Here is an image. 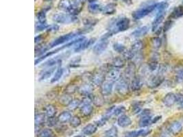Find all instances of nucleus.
I'll use <instances>...</instances> for the list:
<instances>
[{"label":"nucleus","mask_w":183,"mask_h":137,"mask_svg":"<svg viewBox=\"0 0 183 137\" xmlns=\"http://www.w3.org/2000/svg\"><path fill=\"white\" fill-rule=\"evenodd\" d=\"M130 21L127 17H121L119 19H113L109 23L108 32L113 35L119 32L128 30L130 28Z\"/></svg>","instance_id":"obj_1"},{"label":"nucleus","mask_w":183,"mask_h":137,"mask_svg":"<svg viewBox=\"0 0 183 137\" xmlns=\"http://www.w3.org/2000/svg\"><path fill=\"white\" fill-rule=\"evenodd\" d=\"M80 33L78 30L77 32H70V33H67L64 35L60 36V37L56 38L55 40H53L50 44L48 45L49 49L56 48V47L61 45L63 44H65V43H69L74 39L78 37H80Z\"/></svg>","instance_id":"obj_2"},{"label":"nucleus","mask_w":183,"mask_h":137,"mask_svg":"<svg viewBox=\"0 0 183 137\" xmlns=\"http://www.w3.org/2000/svg\"><path fill=\"white\" fill-rule=\"evenodd\" d=\"M112 36L113 35L111 34L110 32H108L107 33L104 34L101 37V38L99 39V41L93 46V52L95 55L99 56L102 54V53L106 51L109 44V39L110 37H112Z\"/></svg>","instance_id":"obj_3"},{"label":"nucleus","mask_w":183,"mask_h":137,"mask_svg":"<svg viewBox=\"0 0 183 137\" xmlns=\"http://www.w3.org/2000/svg\"><path fill=\"white\" fill-rule=\"evenodd\" d=\"M54 22L60 24H71L78 21V17L69 13H56L52 17Z\"/></svg>","instance_id":"obj_4"},{"label":"nucleus","mask_w":183,"mask_h":137,"mask_svg":"<svg viewBox=\"0 0 183 137\" xmlns=\"http://www.w3.org/2000/svg\"><path fill=\"white\" fill-rule=\"evenodd\" d=\"M158 3H153V4L146 6L143 8L138 9L132 13V17L135 20H139L142 18L148 15L150 13H151L154 10H156Z\"/></svg>","instance_id":"obj_5"},{"label":"nucleus","mask_w":183,"mask_h":137,"mask_svg":"<svg viewBox=\"0 0 183 137\" xmlns=\"http://www.w3.org/2000/svg\"><path fill=\"white\" fill-rule=\"evenodd\" d=\"M130 84L126 79L121 78L118 80L115 85V91L120 95H125L129 92Z\"/></svg>","instance_id":"obj_6"},{"label":"nucleus","mask_w":183,"mask_h":137,"mask_svg":"<svg viewBox=\"0 0 183 137\" xmlns=\"http://www.w3.org/2000/svg\"><path fill=\"white\" fill-rule=\"evenodd\" d=\"M94 42H95L94 38L91 39L85 38L84 40L78 43L77 44L74 45V51L75 52H80L82 51H84V50L88 49L89 47L92 45V44L94 43Z\"/></svg>","instance_id":"obj_7"},{"label":"nucleus","mask_w":183,"mask_h":137,"mask_svg":"<svg viewBox=\"0 0 183 137\" xmlns=\"http://www.w3.org/2000/svg\"><path fill=\"white\" fill-rule=\"evenodd\" d=\"M120 75H121V71L119 68L113 67L108 71L106 75V80L115 82L119 80Z\"/></svg>","instance_id":"obj_8"},{"label":"nucleus","mask_w":183,"mask_h":137,"mask_svg":"<svg viewBox=\"0 0 183 137\" xmlns=\"http://www.w3.org/2000/svg\"><path fill=\"white\" fill-rule=\"evenodd\" d=\"M164 81V78L161 75H153L150 77L148 81V86L150 88L154 89L159 86Z\"/></svg>","instance_id":"obj_9"},{"label":"nucleus","mask_w":183,"mask_h":137,"mask_svg":"<svg viewBox=\"0 0 183 137\" xmlns=\"http://www.w3.org/2000/svg\"><path fill=\"white\" fill-rule=\"evenodd\" d=\"M114 83L109 80H106L103 83L101 87V93L103 96H109L112 93L114 88Z\"/></svg>","instance_id":"obj_10"},{"label":"nucleus","mask_w":183,"mask_h":137,"mask_svg":"<svg viewBox=\"0 0 183 137\" xmlns=\"http://www.w3.org/2000/svg\"><path fill=\"white\" fill-rule=\"evenodd\" d=\"M163 104L167 107H171L174 106L175 103H177V96L176 94L173 93H169L163 97Z\"/></svg>","instance_id":"obj_11"},{"label":"nucleus","mask_w":183,"mask_h":137,"mask_svg":"<svg viewBox=\"0 0 183 137\" xmlns=\"http://www.w3.org/2000/svg\"><path fill=\"white\" fill-rule=\"evenodd\" d=\"M55 69H56V67H49L48 68V69L43 70L42 72H41L40 75L38 78V80L39 82H43L52 76V75H53L55 73Z\"/></svg>","instance_id":"obj_12"},{"label":"nucleus","mask_w":183,"mask_h":137,"mask_svg":"<svg viewBox=\"0 0 183 137\" xmlns=\"http://www.w3.org/2000/svg\"><path fill=\"white\" fill-rule=\"evenodd\" d=\"M143 86V80L141 77L135 76L132 79L130 84V89L132 91H138Z\"/></svg>","instance_id":"obj_13"},{"label":"nucleus","mask_w":183,"mask_h":137,"mask_svg":"<svg viewBox=\"0 0 183 137\" xmlns=\"http://www.w3.org/2000/svg\"><path fill=\"white\" fill-rule=\"evenodd\" d=\"M105 74H104V71H102L93 75L91 80L95 85L101 86L103 83L105 82Z\"/></svg>","instance_id":"obj_14"},{"label":"nucleus","mask_w":183,"mask_h":137,"mask_svg":"<svg viewBox=\"0 0 183 137\" xmlns=\"http://www.w3.org/2000/svg\"><path fill=\"white\" fill-rule=\"evenodd\" d=\"M93 86L89 83H85L78 89V91L83 96H91L93 91Z\"/></svg>","instance_id":"obj_15"},{"label":"nucleus","mask_w":183,"mask_h":137,"mask_svg":"<svg viewBox=\"0 0 183 137\" xmlns=\"http://www.w3.org/2000/svg\"><path fill=\"white\" fill-rule=\"evenodd\" d=\"M80 113L82 115L85 117H89L93 113V107L91 105V104L88 103H82L80 106Z\"/></svg>","instance_id":"obj_16"},{"label":"nucleus","mask_w":183,"mask_h":137,"mask_svg":"<svg viewBox=\"0 0 183 137\" xmlns=\"http://www.w3.org/2000/svg\"><path fill=\"white\" fill-rule=\"evenodd\" d=\"M182 129V124L178 121H174L170 125L168 128V130L173 135H177Z\"/></svg>","instance_id":"obj_17"},{"label":"nucleus","mask_w":183,"mask_h":137,"mask_svg":"<svg viewBox=\"0 0 183 137\" xmlns=\"http://www.w3.org/2000/svg\"><path fill=\"white\" fill-rule=\"evenodd\" d=\"M117 124L121 128H127L132 124V120L128 115L121 114L117 119Z\"/></svg>","instance_id":"obj_18"},{"label":"nucleus","mask_w":183,"mask_h":137,"mask_svg":"<svg viewBox=\"0 0 183 137\" xmlns=\"http://www.w3.org/2000/svg\"><path fill=\"white\" fill-rule=\"evenodd\" d=\"M149 32V28L148 26H143L136 29L131 33V37L134 38H139L144 37Z\"/></svg>","instance_id":"obj_19"},{"label":"nucleus","mask_w":183,"mask_h":137,"mask_svg":"<svg viewBox=\"0 0 183 137\" xmlns=\"http://www.w3.org/2000/svg\"><path fill=\"white\" fill-rule=\"evenodd\" d=\"M165 17V13H158L154 19L152 25V32H156L159 28L160 23L163 22Z\"/></svg>","instance_id":"obj_20"},{"label":"nucleus","mask_w":183,"mask_h":137,"mask_svg":"<svg viewBox=\"0 0 183 137\" xmlns=\"http://www.w3.org/2000/svg\"><path fill=\"white\" fill-rule=\"evenodd\" d=\"M72 7L71 0H60L58 3V8L59 10L69 13Z\"/></svg>","instance_id":"obj_21"},{"label":"nucleus","mask_w":183,"mask_h":137,"mask_svg":"<svg viewBox=\"0 0 183 137\" xmlns=\"http://www.w3.org/2000/svg\"><path fill=\"white\" fill-rule=\"evenodd\" d=\"M98 127L97 125L93 124H89L87 125L85 127L82 129V134L84 136H91L96 132Z\"/></svg>","instance_id":"obj_22"},{"label":"nucleus","mask_w":183,"mask_h":137,"mask_svg":"<svg viewBox=\"0 0 183 137\" xmlns=\"http://www.w3.org/2000/svg\"><path fill=\"white\" fill-rule=\"evenodd\" d=\"M116 12V4L113 3H109V4L106 5L105 6L102 7V13L106 15H111L113 14Z\"/></svg>","instance_id":"obj_23"},{"label":"nucleus","mask_w":183,"mask_h":137,"mask_svg":"<svg viewBox=\"0 0 183 137\" xmlns=\"http://www.w3.org/2000/svg\"><path fill=\"white\" fill-rule=\"evenodd\" d=\"M72 118L71 114L68 111H64L62 113H60L58 117V121L60 124H66L69 122Z\"/></svg>","instance_id":"obj_24"},{"label":"nucleus","mask_w":183,"mask_h":137,"mask_svg":"<svg viewBox=\"0 0 183 137\" xmlns=\"http://www.w3.org/2000/svg\"><path fill=\"white\" fill-rule=\"evenodd\" d=\"M136 66L134 63H131L128 64L126 68L125 69V75L126 78H133L135 76Z\"/></svg>","instance_id":"obj_25"},{"label":"nucleus","mask_w":183,"mask_h":137,"mask_svg":"<svg viewBox=\"0 0 183 137\" xmlns=\"http://www.w3.org/2000/svg\"><path fill=\"white\" fill-rule=\"evenodd\" d=\"M88 10L89 13H91L92 14H97L99 12H102V7L97 2H91L89 3Z\"/></svg>","instance_id":"obj_26"},{"label":"nucleus","mask_w":183,"mask_h":137,"mask_svg":"<svg viewBox=\"0 0 183 137\" xmlns=\"http://www.w3.org/2000/svg\"><path fill=\"white\" fill-rule=\"evenodd\" d=\"M64 74V68L59 65L58 67H57L56 70L55 71L54 74H53V77L51 78V83H55L56 82L59 81L61 78H62L63 75Z\"/></svg>","instance_id":"obj_27"},{"label":"nucleus","mask_w":183,"mask_h":137,"mask_svg":"<svg viewBox=\"0 0 183 137\" xmlns=\"http://www.w3.org/2000/svg\"><path fill=\"white\" fill-rule=\"evenodd\" d=\"M57 113V110L56 107L52 105V104H49V105L46 106L45 108V114L46 117L48 118H53L55 117Z\"/></svg>","instance_id":"obj_28"},{"label":"nucleus","mask_w":183,"mask_h":137,"mask_svg":"<svg viewBox=\"0 0 183 137\" xmlns=\"http://www.w3.org/2000/svg\"><path fill=\"white\" fill-rule=\"evenodd\" d=\"M125 59L124 58H122L121 57H115L112 60V63H111V66L112 67L114 68H123L125 64Z\"/></svg>","instance_id":"obj_29"},{"label":"nucleus","mask_w":183,"mask_h":137,"mask_svg":"<svg viewBox=\"0 0 183 137\" xmlns=\"http://www.w3.org/2000/svg\"><path fill=\"white\" fill-rule=\"evenodd\" d=\"M59 103L62 105L64 106H69L71 102L73 101L72 97L71 96V95L67 94V93H64V94L62 95L58 99Z\"/></svg>","instance_id":"obj_30"},{"label":"nucleus","mask_w":183,"mask_h":137,"mask_svg":"<svg viewBox=\"0 0 183 137\" xmlns=\"http://www.w3.org/2000/svg\"><path fill=\"white\" fill-rule=\"evenodd\" d=\"M46 115L44 113H38L35 115V125L36 128H40L45 122Z\"/></svg>","instance_id":"obj_31"},{"label":"nucleus","mask_w":183,"mask_h":137,"mask_svg":"<svg viewBox=\"0 0 183 137\" xmlns=\"http://www.w3.org/2000/svg\"><path fill=\"white\" fill-rule=\"evenodd\" d=\"M49 9L50 10V8H48V9L44 8L41 10V11H39L37 14V19L38 23H46L47 22V14L46 13L48 11Z\"/></svg>","instance_id":"obj_32"},{"label":"nucleus","mask_w":183,"mask_h":137,"mask_svg":"<svg viewBox=\"0 0 183 137\" xmlns=\"http://www.w3.org/2000/svg\"><path fill=\"white\" fill-rule=\"evenodd\" d=\"M183 16V6H179L175 8L170 14V17L172 19H176Z\"/></svg>","instance_id":"obj_33"},{"label":"nucleus","mask_w":183,"mask_h":137,"mask_svg":"<svg viewBox=\"0 0 183 137\" xmlns=\"http://www.w3.org/2000/svg\"><path fill=\"white\" fill-rule=\"evenodd\" d=\"M152 121V118L150 115H149V116L142 117H141V119H140L139 125L141 128H145L151 124Z\"/></svg>","instance_id":"obj_34"},{"label":"nucleus","mask_w":183,"mask_h":137,"mask_svg":"<svg viewBox=\"0 0 183 137\" xmlns=\"http://www.w3.org/2000/svg\"><path fill=\"white\" fill-rule=\"evenodd\" d=\"M159 68V63H158V59L155 56L152 57L151 60L148 63V69L150 71H155Z\"/></svg>","instance_id":"obj_35"},{"label":"nucleus","mask_w":183,"mask_h":137,"mask_svg":"<svg viewBox=\"0 0 183 137\" xmlns=\"http://www.w3.org/2000/svg\"><path fill=\"white\" fill-rule=\"evenodd\" d=\"M143 48V43L141 41H137L135 42L131 46V50L136 54L139 53Z\"/></svg>","instance_id":"obj_36"},{"label":"nucleus","mask_w":183,"mask_h":137,"mask_svg":"<svg viewBox=\"0 0 183 137\" xmlns=\"http://www.w3.org/2000/svg\"><path fill=\"white\" fill-rule=\"evenodd\" d=\"M113 49L114 52L119 53H122V54L126 51V48H125V46L120 43H114L113 45Z\"/></svg>","instance_id":"obj_37"},{"label":"nucleus","mask_w":183,"mask_h":137,"mask_svg":"<svg viewBox=\"0 0 183 137\" xmlns=\"http://www.w3.org/2000/svg\"><path fill=\"white\" fill-rule=\"evenodd\" d=\"M105 137H118V129L115 126H113L104 133Z\"/></svg>","instance_id":"obj_38"},{"label":"nucleus","mask_w":183,"mask_h":137,"mask_svg":"<svg viewBox=\"0 0 183 137\" xmlns=\"http://www.w3.org/2000/svg\"><path fill=\"white\" fill-rule=\"evenodd\" d=\"M53 135V132L51 129L46 128L41 129L37 134L38 137H52Z\"/></svg>","instance_id":"obj_39"},{"label":"nucleus","mask_w":183,"mask_h":137,"mask_svg":"<svg viewBox=\"0 0 183 137\" xmlns=\"http://www.w3.org/2000/svg\"><path fill=\"white\" fill-rule=\"evenodd\" d=\"M86 0H71L72 8L79 10V11H81L82 6H83Z\"/></svg>","instance_id":"obj_40"},{"label":"nucleus","mask_w":183,"mask_h":137,"mask_svg":"<svg viewBox=\"0 0 183 137\" xmlns=\"http://www.w3.org/2000/svg\"><path fill=\"white\" fill-rule=\"evenodd\" d=\"M81 123H82V121L80 119V118L78 116L72 117L71 121H69L70 125L71 126V127L74 128L79 127V126L81 125Z\"/></svg>","instance_id":"obj_41"},{"label":"nucleus","mask_w":183,"mask_h":137,"mask_svg":"<svg viewBox=\"0 0 183 137\" xmlns=\"http://www.w3.org/2000/svg\"><path fill=\"white\" fill-rule=\"evenodd\" d=\"M151 43L153 48L156 49H159L161 45H162V40H161L160 38L157 37L152 38L151 40Z\"/></svg>","instance_id":"obj_42"},{"label":"nucleus","mask_w":183,"mask_h":137,"mask_svg":"<svg viewBox=\"0 0 183 137\" xmlns=\"http://www.w3.org/2000/svg\"><path fill=\"white\" fill-rule=\"evenodd\" d=\"M143 131L144 129H139V130H135V131H131L126 133L125 135V137H139V136H141Z\"/></svg>","instance_id":"obj_43"},{"label":"nucleus","mask_w":183,"mask_h":137,"mask_svg":"<svg viewBox=\"0 0 183 137\" xmlns=\"http://www.w3.org/2000/svg\"><path fill=\"white\" fill-rule=\"evenodd\" d=\"M135 56H136V53L132 52L131 49H129V50L126 49V51L123 53L124 58L126 60H130L134 59Z\"/></svg>","instance_id":"obj_44"},{"label":"nucleus","mask_w":183,"mask_h":137,"mask_svg":"<svg viewBox=\"0 0 183 137\" xmlns=\"http://www.w3.org/2000/svg\"><path fill=\"white\" fill-rule=\"evenodd\" d=\"M49 25H48L46 23H36L35 26V30L37 32H40L44 30H47L49 28Z\"/></svg>","instance_id":"obj_45"},{"label":"nucleus","mask_w":183,"mask_h":137,"mask_svg":"<svg viewBox=\"0 0 183 137\" xmlns=\"http://www.w3.org/2000/svg\"><path fill=\"white\" fill-rule=\"evenodd\" d=\"M132 111L135 114H139L141 112L142 103L140 102H137L132 104Z\"/></svg>","instance_id":"obj_46"},{"label":"nucleus","mask_w":183,"mask_h":137,"mask_svg":"<svg viewBox=\"0 0 183 137\" xmlns=\"http://www.w3.org/2000/svg\"><path fill=\"white\" fill-rule=\"evenodd\" d=\"M81 61V58L80 56H75L73 58H71L69 62V65L71 67H78Z\"/></svg>","instance_id":"obj_47"},{"label":"nucleus","mask_w":183,"mask_h":137,"mask_svg":"<svg viewBox=\"0 0 183 137\" xmlns=\"http://www.w3.org/2000/svg\"><path fill=\"white\" fill-rule=\"evenodd\" d=\"M168 7V3L163 2L160 3H158V6L156 7V10H157V14L158 13H165V10Z\"/></svg>","instance_id":"obj_48"},{"label":"nucleus","mask_w":183,"mask_h":137,"mask_svg":"<svg viewBox=\"0 0 183 137\" xmlns=\"http://www.w3.org/2000/svg\"><path fill=\"white\" fill-rule=\"evenodd\" d=\"M80 104H81V101L79 100L78 99H73L72 102H71V104L69 105V109L70 110H75L77 108H80Z\"/></svg>","instance_id":"obj_49"},{"label":"nucleus","mask_w":183,"mask_h":137,"mask_svg":"<svg viewBox=\"0 0 183 137\" xmlns=\"http://www.w3.org/2000/svg\"><path fill=\"white\" fill-rule=\"evenodd\" d=\"M125 108L124 106H116L114 112V116H120V115L123 114L125 112Z\"/></svg>","instance_id":"obj_50"},{"label":"nucleus","mask_w":183,"mask_h":137,"mask_svg":"<svg viewBox=\"0 0 183 137\" xmlns=\"http://www.w3.org/2000/svg\"><path fill=\"white\" fill-rule=\"evenodd\" d=\"M77 89H78L77 86L75 84H69L67 85V86L65 88V93L71 95L73 94V93H76Z\"/></svg>","instance_id":"obj_51"},{"label":"nucleus","mask_w":183,"mask_h":137,"mask_svg":"<svg viewBox=\"0 0 183 137\" xmlns=\"http://www.w3.org/2000/svg\"><path fill=\"white\" fill-rule=\"evenodd\" d=\"M92 102L93 103H94V104L97 106H102L104 104V100L102 98V97H98V96H95L93 97L92 98Z\"/></svg>","instance_id":"obj_52"},{"label":"nucleus","mask_w":183,"mask_h":137,"mask_svg":"<svg viewBox=\"0 0 183 137\" xmlns=\"http://www.w3.org/2000/svg\"><path fill=\"white\" fill-rule=\"evenodd\" d=\"M59 26L57 24H52V25H49V28L47 30V32H50V33H56V32H58L59 30Z\"/></svg>","instance_id":"obj_53"},{"label":"nucleus","mask_w":183,"mask_h":137,"mask_svg":"<svg viewBox=\"0 0 183 137\" xmlns=\"http://www.w3.org/2000/svg\"><path fill=\"white\" fill-rule=\"evenodd\" d=\"M175 80L178 83L183 82V69L179 70L175 75Z\"/></svg>","instance_id":"obj_54"},{"label":"nucleus","mask_w":183,"mask_h":137,"mask_svg":"<svg viewBox=\"0 0 183 137\" xmlns=\"http://www.w3.org/2000/svg\"><path fill=\"white\" fill-rule=\"evenodd\" d=\"M57 122L58 121V119H55V117L53 118H48V121H47V124H48V125L49 126V127H52V126H54Z\"/></svg>","instance_id":"obj_55"},{"label":"nucleus","mask_w":183,"mask_h":137,"mask_svg":"<svg viewBox=\"0 0 183 137\" xmlns=\"http://www.w3.org/2000/svg\"><path fill=\"white\" fill-rule=\"evenodd\" d=\"M172 24H173V21L171 20H167L163 26V30L164 32H167L171 28Z\"/></svg>","instance_id":"obj_56"},{"label":"nucleus","mask_w":183,"mask_h":137,"mask_svg":"<svg viewBox=\"0 0 183 137\" xmlns=\"http://www.w3.org/2000/svg\"><path fill=\"white\" fill-rule=\"evenodd\" d=\"M150 113H151V110H150V109H146L141 110V113H139V116H140V117L149 116V115H150Z\"/></svg>","instance_id":"obj_57"},{"label":"nucleus","mask_w":183,"mask_h":137,"mask_svg":"<svg viewBox=\"0 0 183 137\" xmlns=\"http://www.w3.org/2000/svg\"><path fill=\"white\" fill-rule=\"evenodd\" d=\"M42 40H43V37H42L41 35L37 36V37H35V39H34L36 44H37V43H38V44H39V43H41V41H42Z\"/></svg>","instance_id":"obj_58"},{"label":"nucleus","mask_w":183,"mask_h":137,"mask_svg":"<svg viewBox=\"0 0 183 137\" xmlns=\"http://www.w3.org/2000/svg\"><path fill=\"white\" fill-rule=\"evenodd\" d=\"M161 118V117H160V116H159V117H154V119H152V124H156V122L159 121L160 119Z\"/></svg>","instance_id":"obj_59"},{"label":"nucleus","mask_w":183,"mask_h":137,"mask_svg":"<svg viewBox=\"0 0 183 137\" xmlns=\"http://www.w3.org/2000/svg\"><path fill=\"white\" fill-rule=\"evenodd\" d=\"M44 1H45V2H50V1H52V0H44Z\"/></svg>","instance_id":"obj_60"}]
</instances>
